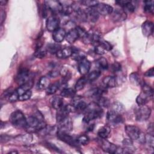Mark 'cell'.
Wrapping results in <instances>:
<instances>
[{"mask_svg": "<svg viewBox=\"0 0 154 154\" xmlns=\"http://www.w3.org/2000/svg\"><path fill=\"white\" fill-rule=\"evenodd\" d=\"M26 122V129L32 130V132L42 131L46 126V124L44 121V118L39 111H37L34 116H31L27 117Z\"/></svg>", "mask_w": 154, "mask_h": 154, "instance_id": "obj_1", "label": "cell"}, {"mask_svg": "<svg viewBox=\"0 0 154 154\" xmlns=\"http://www.w3.org/2000/svg\"><path fill=\"white\" fill-rule=\"evenodd\" d=\"M103 114L102 107L98 105L96 103H92L87 105L85 110V115L83 118V121L85 123H89L90 122L96 119Z\"/></svg>", "mask_w": 154, "mask_h": 154, "instance_id": "obj_2", "label": "cell"}, {"mask_svg": "<svg viewBox=\"0 0 154 154\" xmlns=\"http://www.w3.org/2000/svg\"><path fill=\"white\" fill-rule=\"evenodd\" d=\"M10 121L15 127L19 128H26L27 127L26 118L20 110H16L11 114Z\"/></svg>", "mask_w": 154, "mask_h": 154, "instance_id": "obj_3", "label": "cell"}, {"mask_svg": "<svg viewBox=\"0 0 154 154\" xmlns=\"http://www.w3.org/2000/svg\"><path fill=\"white\" fill-rule=\"evenodd\" d=\"M151 108L148 106L144 105L135 110V119L138 122H143L147 120L150 116Z\"/></svg>", "mask_w": 154, "mask_h": 154, "instance_id": "obj_4", "label": "cell"}, {"mask_svg": "<svg viewBox=\"0 0 154 154\" xmlns=\"http://www.w3.org/2000/svg\"><path fill=\"white\" fill-rule=\"evenodd\" d=\"M82 42L85 44H97L101 38L100 33L97 31L90 30L82 37Z\"/></svg>", "mask_w": 154, "mask_h": 154, "instance_id": "obj_5", "label": "cell"}, {"mask_svg": "<svg viewBox=\"0 0 154 154\" xmlns=\"http://www.w3.org/2000/svg\"><path fill=\"white\" fill-rule=\"evenodd\" d=\"M75 111L73 106L72 105H67L63 106L61 108L57 109L56 113V120L58 123L68 117V115L70 112Z\"/></svg>", "mask_w": 154, "mask_h": 154, "instance_id": "obj_6", "label": "cell"}, {"mask_svg": "<svg viewBox=\"0 0 154 154\" xmlns=\"http://www.w3.org/2000/svg\"><path fill=\"white\" fill-rule=\"evenodd\" d=\"M30 80L31 79L29 72V70L26 69H20L15 78V81L16 83L19 85H21Z\"/></svg>", "mask_w": 154, "mask_h": 154, "instance_id": "obj_7", "label": "cell"}, {"mask_svg": "<svg viewBox=\"0 0 154 154\" xmlns=\"http://www.w3.org/2000/svg\"><path fill=\"white\" fill-rule=\"evenodd\" d=\"M125 130L129 138L132 140H137L141 133V130L138 127L132 125H126Z\"/></svg>", "mask_w": 154, "mask_h": 154, "instance_id": "obj_8", "label": "cell"}, {"mask_svg": "<svg viewBox=\"0 0 154 154\" xmlns=\"http://www.w3.org/2000/svg\"><path fill=\"white\" fill-rule=\"evenodd\" d=\"M57 137L62 141L68 144L70 146L75 147L79 144L77 143L76 139H75L73 137L68 134L67 132H64L61 131H57Z\"/></svg>", "mask_w": 154, "mask_h": 154, "instance_id": "obj_9", "label": "cell"}, {"mask_svg": "<svg viewBox=\"0 0 154 154\" xmlns=\"http://www.w3.org/2000/svg\"><path fill=\"white\" fill-rule=\"evenodd\" d=\"M73 129V123L72 119L67 117L61 122H58V131L64 132H69L72 131Z\"/></svg>", "mask_w": 154, "mask_h": 154, "instance_id": "obj_10", "label": "cell"}, {"mask_svg": "<svg viewBox=\"0 0 154 154\" xmlns=\"http://www.w3.org/2000/svg\"><path fill=\"white\" fill-rule=\"evenodd\" d=\"M60 25V19L59 18L55 16L52 15L48 17V19L46 20V26L47 29L49 31L54 32L58 28Z\"/></svg>", "mask_w": 154, "mask_h": 154, "instance_id": "obj_11", "label": "cell"}, {"mask_svg": "<svg viewBox=\"0 0 154 154\" xmlns=\"http://www.w3.org/2000/svg\"><path fill=\"white\" fill-rule=\"evenodd\" d=\"M45 6L48 11L52 13H61L62 9V4L58 1H46Z\"/></svg>", "mask_w": 154, "mask_h": 154, "instance_id": "obj_12", "label": "cell"}, {"mask_svg": "<svg viewBox=\"0 0 154 154\" xmlns=\"http://www.w3.org/2000/svg\"><path fill=\"white\" fill-rule=\"evenodd\" d=\"M127 17V14L125 10L123 9L117 8L113 10L111 14V19L114 22H119L125 20Z\"/></svg>", "mask_w": 154, "mask_h": 154, "instance_id": "obj_13", "label": "cell"}, {"mask_svg": "<svg viewBox=\"0 0 154 154\" xmlns=\"http://www.w3.org/2000/svg\"><path fill=\"white\" fill-rule=\"evenodd\" d=\"M71 105L73 106L75 110L78 111H85L87 106V103L82 99V97L79 96L73 97Z\"/></svg>", "mask_w": 154, "mask_h": 154, "instance_id": "obj_14", "label": "cell"}, {"mask_svg": "<svg viewBox=\"0 0 154 154\" xmlns=\"http://www.w3.org/2000/svg\"><path fill=\"white\" fill-rule=\"evenodd\" d=\"M94 8H96L98 13L102 16L111 14L113 11V8L111 5L104 3L99 2Z\"/></svg>", "mask_w": 154, "mask_h": 154, "instance_id": "obj_15", "label": "cell"}, {"mask_svg": "<svg viewBox=\"0 0 154 154\" xmlns=\"http://www.w3.org/2000/svg\"><path fill=\"white\" fill-rule=\"evenodd\" d=\"M100 146L105 152L108 153H116L118 147L115 144L109 142L106 140H102L101 141Z\"/></svg>", "mask_w": 154, "mask_h": 154, "instance_id": "obj_16", "label": "cell"}, {"mask_svg": "<svg viewBox=\"0 0 154 154\" xmlns=\"http://www.w3.org/2000/svg\"><path fill=\"white\" fill-rule=\"evenodd\" d=\"M153 96V94H150L149 93L142 91L137 97L136 102L139 106L146 105L149 101L152 99Z\"/></svg>", "mask_w": 154, "mask_h": 154, "instance_id": "obj_17", "label": "cell"}, {"mask_svg": "<svg viewBox=\"0 0 154 154\" xmlns=\"http://www.w3.org/2000/svg\"><path fill=\"white\" fill-rule=\"evenodd\" d=\"M91 63L86 58H84L82 60L79 61L78 64V71L80 74L84 75L88 73L90 69Z\"/></svg>", "mask_w": 154, "mask_h": 154, "instance_id": "obj_18", "label": "cell"}, {"mask_svg": "<svg viewBox=\"0 0 154 154\" xmlns=\"http://www.w3.org/2000/svg\"><path fill=\"white\" fill-rule=\"evenodd\" d=\"M106 119L108 122L114 124L120 123L123 122V118L121 114H117L112 110L108 111L106 114Z\"/></svg>", "mask_w": 154, "mask_h": 154, "instance_id": "obj_19", "label": "cell"}, {"mask_svg": "<svg viewBox=\"0 0 154 154\" xmlns=\"http://www.w3.org/2000/svg\"><path fill=\"white\" fill-rule=\"evenodd\" d=\"M79 37L80 34L79 33V31L77 29V28H75L72 29L67 33H66L65 38L68 43L72 44L76 42Z\"/></svg>", "mask_w": 154, "mask_h": 154, "instance_id": "obj_20", "label": "cell"}, {"mask_svg": "<svg viewBox=\"0 0 154 154\" xmlns=\"http://www.w3.org/2000/svg\"><path fill=\"white\" fill-rule=\"evenodd\" d=\"M141 31L145 37H149L153 32V24L150 21H145L141 26Z\"/></svg>", "mask_w": 154, "mask_h": 154, "instance_id": "obj_21", "label": "cell"}, {"mask_svg": "<svg viewBox=\"0 0 154 154\" xmlns=\"http://www.w3.org/2000/svg\"><path fill=\"white\" fill-rule=\"evenodd\" d=\"M66 32L64 28H58L53 32L52 38L56 43H60L65 38Z\"/></svg>", "mask_w": 154, "mask_h": 154, "instance_id": "obj_22", "label": "cell"}, {"mask_svg": "<svg viewBox=\"0 0 154 154\" xmlns=\"http://www.w3.org/2000/svg\"><path fill=\"white\" fill-rule=\"evenodd\" d=\"M85 10L87 16V20H89L91 22L93 23L97 22L99 17V14L94 7L88 8Z\"/></svg>", "mask_w": 154, "mask_h": 154, "instance_id": "obj_23", "label": "cell"}, {"mask_svg": "<svg viewBox=\"0 0 154 154\" xmlns=\"http://www.w3.org/2000/svg\"><path fill=\"white\" fill-rule=\"evenodd\" d=\"M73 52V48L70 47H66L61 48L56 54L57 57L59 58L66 59L72 56Z\"/></svg>", "mask_w": 154, "mask_h": 154, "instance_id": "obj_24", "label": "cell"}, {"mask_svg": "<svg viewBox=\"0 0 154 154\" xmlns=\"http://www.w3.org/2000/svg\"><path fill=\"white\" fill-rule=\"evenodd\" d=\"M52 107L55 109H58L63 106V99L61 96H54L50 100Z\"/></svg>", "mask_w": 154, "mask_h": 154, "instance_id": "obj_25", "label": "cell"}, {"mask_svg": "<svg viewBox=\"0 0 154 154\" xmlns=\"http://www.w3.org/2000/svg\"><path fill=\"white\" fill-rule=\"evenodd\" d=\"M102 83L103 85L108 88H113L116 85V79L112 76H105L102 79Z\"/></svg>", "mask_w": 154, "mask_h": 154, "instance_id": "obj_26", "label": "cell"}, {"mask_svg": "<svg viewBox=\"0 0 154 154\" xmlns=\"http://www.w3.org/2000/svg\"><path fill=\"white\" fill-rule=\"evenodd\" d=\"M32 85H33V82H32V80L31 79L30 81H28L27 82L20 85L19 87L16 90L17 93L19 94V96H20V95L22 94L25 92H26L28 90H30V89L32 87Z\"/></svg>", "mask_w": 154, "mask_h": 154, "instance_id": "obj_27", "label": "cell"}, {"mask_svg": "<svg viewBox=\"0 0 154 154\" xmlns=\"http://www.w3.org/2000/svg\"><path fill=\"white\" fill-rule=\"evenodd\" d=\"M50 85L49 79L46 76H42L37 83V88L39 90L46 89Z\"/></svg>", "mask_w": 154, "mask_h": 154, "instance_id": "obj_28", "label": "cell"}, {"mask_svg": "<svg viewBox=\"0 0 154 154\" xmlns=\"http://www.w3.org/2000/svg\"><path fill=\"white\" fill-rule=\"evenodd\" d=\"M111 129L108 126H103L101 127L97 131L98 136L102 139H106L107 138L110 134Z\"/></svg>", "mask_w": 154, "mask_h": 154, "instance_id": "obj_29", "label": "cell"}, {"mask_svg": "<svg viewBox=\"0 0 154 154\" xmlns=\"http://www.w3.org/2000/svg\"><path fill=\"white\" fill-rule=\"evenodd\" d=\"M103 93V90L102 88L96 87V88H93L90 90L89 91H88V92L86 94L88 96L97 98L99 96H101L102 95Z\"/></svg>", "mask_w": 154, "mask_h": 154, "instance_id": "obj_30", "label": "cell"}, {"mask_svg": "<svg viewBox=\"0 0 154 154\" xmlns=\"http://www.w3.org/2000/svg\"><path fill=\"white\" fill-rule=\"evenodd\" d=\"M76 90L75 89L71 88H64L61 92V96L63 97H67V98H73L75 96Z\"/></svg>", "mask_w": 154, "mask_h": 154, "instance_id": "obj_31", "label": "cell"}, {"mask_svg": "<svg viewBox=\"0 0 154 154\" xmlns=\"http://www.w3.org/2000/svg\"><path fill=\"white\" fill-rule=\"evenodd\" d=\"M125 108L124 107V105L122 103L119 102H115L112 104L111 110L117 114H121L125 111Z\"/></svg>", "mask_w": 154, "mask_h": 154, "instance_id": "obj_32", "label": "cell"}, {"mask_svg": "<svg viewBox=\"0 0 154 154\" xmlns=\"http://www.w3.org/2000/svg\"><path fill=\"white\" fill-rule=\"evenodd\" d=\"M46 49L51 54H54L61 49V45L59 43H49Z\"/></svg>", "mask_w": 154, "mask_h": 154, "instance_id": "obj_33", "label": "cell"}, {"mask_svg": "<svg viewBox=\"0 0 154 154\" xmlns=\"http://www.w3.org/2000/svg\"><path fill=\"white\" fill-rule=\"evenodd\" d=\"M87 78L81 77L76 82L75 85V90L76 91H79L82 90L87 82Z\"/></svg>", "mask_w": 154, "mask_h": 154, "instance_id": "obj_34", "label": "cell"}, {"mask_svg": "<svg viewBox=\"0 0 154 154\" xmlns=\"http://www.w3.org/2000/svg\"><path fill=\"white\" fill-rule=\"evenodd\" d=\"M59 87H60V83L58 81L50 84L49 87L46 89V94L48 95L54 94L59 88Z\"/></svg>", "mask_w": 154, "mask_h": 154, "instance_id": "obj_35", "label": "cell"}, {"mask_svg": "<svg viewBox=\"0 0 154 154\" xmlns=\"http://www.w3.org/2000/svg\"><path fill=\"white\" fill-rule=\"evenodd\" d=\"M96 65L97 67L102 69V70H105L107 69L108 67V63L106 58L104 57H100L96 61Z\"/></svg>", "mask_w": 154, "mask_h": 154, "instance_id": "obj_36", "label": "cell"}, {"mask_svg": "<svg viewBox=\"0 0 154 154\" xmlns=\"http://www.w3.org/2000/svg\"><path fill=\"white\" fill-rule=\"evenodd\" d=\"M144 11L147 13L153 14V1H145L144 2Z\"/></svg>", "mask_w": 154, "mask_h": 154, "instance_id": "obj_37", "label": "cell"}, {"mask_svg": "<svg viewBox=\"0 0 154 154\" xmlns=\"http://www.w3.org/2000/svg\"><path fill=\"white\" fill-rule=\"evenodd\" d=\"M72 57L73 59L76 60V61H81L84 58H85V55L84 52H81L77 49H73V52L72 55Z\"/></svg>", "mask_w": 154, "mask_h": 154, "instance_id": "obj_38", "label": "cell"}, {"mask_svg": "<svg viewBox=\"0 0 154 154\" xmlns=\"http://www.w3.org/2000/svg\"><path fill=\"white\" fill-rule=\"evenodd\" d=\"M47 50L45 48H38L36 49V51L34 52V57H36L37 58L42 59L44 57H46V54H47Z\"/></svg>", "mask_w": 154, "mask_h": 154, "instance_id": "obj_39", "label": "cell"}, {"mask_svg": "<svg viewBox=\"0 0 154 154\" xmlns=\"http://www.w3.org/2000/svg\"><path fill=\"white\" fill-rule=\"evenodd\" d=\"M97 102H96L98 105H99L100 107H108L109 105V100L107 98L102 97V96H99L96 98Z\"/></svg>", "mask_w": 154, "mask_h": 154, "instance_id": "obj_40", "label": "cell"}, {"mask_svg": "<svg viewBox=\"0 0 154 154\" xmlns=\"http://www.w3.org/2000/svg\"><path fill=\"white\" fill-rule=\"evenodd\" d=\"M129 80L132 84L136 85L141 84L139 75L137 72H133L129 75Z\"/></svg>", "mask_w": 154, "mask_h": 154, "instance_id": "obj_41", "label": "cell"}, {"mask_svg": "<svg viewBox=\"0 0 154 154\" xmlns=\"http://www.w3.org/2000/svg\"><path fill=\"white\" fill-rule=\"evenodd\" d=\"M76 141H77V143L79 145L85 146V145H87L88 144L90 139H89V138L87 135H81L76 138Z\"/></svg>", "mask_w": 154, "mask_h": 154, "instance_id": "obj_42", "label": "cell"}, {"mask_svg": "<svg viewBox=\"0 0 154 154\" xmlns=\"http://www.w3.org/2000/svg\"><path fill=\"white\" fill-rule=\"evenodd\" d=\"M100 75V72L99 70H93L88 74L87 78V79L88 81L92 82L97 79Z\"/></svg>", "mask_w": 154, "mask_h": 154, "instance_id": "obj_43", "label": "cell"}, {"mask_svg": "<svg viewBox=\"0 0 154 154\" xmlns=\"http://www.w3.org/2000/svg\"><path fill=\"white\" fill-rule=\"evenodd\" d=\"M81 4L88 7V8L95 7L99 3L97 1H93V0H83L79 2Z\"/></svg>", "mask_w": 154, "mask_h": 154, "instance_id": "obj_44", "label": "cell"}, {"mask_svg": "<svg viewBox=\"0 0 154 154\" xmlns=\"http://www.w3.org/2000/svg\"><path fill=\"white\" fill-rule=\"evenodd\" d=\"M147 145L153 149V146H154V138H153V135H150L147 134V135H145V142Z\"/></svg>", "mask_w": 154, "mask_h": 154, "instance_id": "obj_45", "label": "cell"}, {"mask_svg": "<svg viewBox=\"0 0 154 154\" xmlns=\"http://www.w3.org/2000/svg\"><path fill=\"white\" fill-rule=\"evenodd\" d=\"M97 44H99L100 46H101V47L105 51H111L112 48V46L111 45V43H109L108 42L105 41V40H102V39H101Z\"/></svg>", "mask_w": 154, "mask_h": 154, "instance_id": "obj_46", "label": "cell"}, {"mask_svg": "<svg viewBox=\"0 0 154 154\" xmlns=\"http://www.w3.org/2000/svg\"><path fill=\"white\" fill-rule=\"evenodd\" d=\"M17 140H18L20 142H22L23 143H28L31 141L32 137L30 134H26L19 136L17 137Z\"/></svg>", "mask_w": 154, "mask_h": 154, "instance_id": "obj_47", "label": "cell"}, {"mask_svg": "<svg viewBox=\"0 0 154 154\" xmlns=\"http://www.w3.org/2000/svg\"><path fill=\"white\" fill-rule=\"evenodd\" d=\"M8 97V100L10 102H16L17 100H19V94L17 93V90H14L11 94Z\"/></svg>", "mask_w": 154, "mask_h": 154, "instance_id": "obj_48", "label": "cell"}, {"mask_svg": "<svg viewBox=\"0 0 154 154\" xmlns=\"http://www.w3.org/2000/svg\"><path fill=\"white\" fill-rule=\"evenodd\" d=\"M32 96V92L31 90H28L26 92H25L24 93H23L22 94L20 95L19 98V100L20 101H25L27 100L28 99H29L31 98Z\"/></svg>", "mask_w": 154, "mask_h": 154, "instance_id": "obj_49", "label": "cell"}, {"mask_svg": "<svg viewBox=\"0 0 154 154\" xmlns=\"http://www.w3.org/2000/svg\"><path fill=\"white\" fill-rule=\"evenodd\" d=\"M123 9H125L124 10H126L129 12H134L135 11V7L134 6V5L132 4V1H128V2H127V4L125 5V7L123 8Z\"/></svg>", "mask_w": 154, "mask_h": 154, "instance_id": "obj_50", "label": "cell"}, {"mask_svg": "<svg viewBox=\"0 0 154 154\" xmlns=\"http://www.w3.org/2000/svg\"><path fill=\"white\" fill-rule=\"evenodd\" d=\"M94 52L97 54L102 55L105 53V50L99 44H96L94 46Z\"/></svg>", "mask_w": 154, "mask_h": 154, "instance_id": "obj_51", "label": "cell"}, {"mask_svg": "<svg viewBox=\"0 0 154 154\" xmlns=\"http://www.w3.org/2000/svg\"><path fill=\"white\" fill-rule=\"evenodd\" d=\"M111 70L114 72H119L121 70V64L117 62L114 63L111 65Z\"/></svg>", "mask_w": 154, "mask_h": 154, "instance_id": "obj_52", "label": "cell"}, {"mask_svg": "<svg viewBox=\"0 0 154 154\" xmlns=\"http://www.w3.org/2000/svg\"><path fill=\"white\" fill-rule=\"evenodd\" d=\"M144 76L147 77H153L154 75V69L153 67H152L147 70L145 73H144Z\"/></svg>", "mask_w": 154, "mask_h": 154, "instance_id": "obj_53", "label": "cell"}, {"mask_svg": "<svg viewBox=\"0 0 154 154\" xmlns=\"http://www.w3.org/2000/svg\"><path fill=\"white\" fill-rule=\"evenodd\" d=\"M60 73V72L58 71V70H54L51 72H49V76L51 78H55L56 76H57Z\"/></svg>", "mask_w": 154, "mask_h": 154, "instance_id": "obj_54", "label": "cell"}, {"mask_svg": "<svg viewBox=\"0 0 154 154\" xmlns=\"http://www.w3.org/2000/svg\"><path fill=\"white\" fill-rule=\"evenodd\" d=\"M153 130H154V128H153V123H150L149 125L148 128H147L148 134L153 135Z\"/></svg>", "mask_w": 154, "mask_h": 154, "instance_id": "obj_55", "label": "cell"}, {"mask_svg": "<svg viewBox=\"0 0 154 154\" xmlns=\"http://www.w3.org/2000/svg\"><path fill=\"white\" fill-rule=\"evenodd\" d=\"M10 137L7 135H1V142L3 143V142H7L8 141L10 140Z\"/></svg>", "mask_w": 154, "mask_h": 154, "instance_id": "obj_56", "label": "cell"}, {"mask_svg": "<svg viewBox=\"0 0 154 154\" xmlns=\"http://www.w3.org/2000/svg\"><path fill=\"white\" fill-rule=\"evenodd\" d=\"M1 23H3V22L5 20V13L4 11H1Z\"/></svg>", "mask_w": 154, "mask_h": 154, "instance_id": "obj_57", "label": "cell"}, {"mask_svg": "<svg viewBox=\"0 0 154 154\" xmlns=\"http://www.w3.org/2000/svg\"><path fill=\"white\" fill-rule=\"evenodd\" d=\"M0 3H1V5H5L7 3V1H0Z\"/></svg>", "mask_w": 154, "mask_h": 154, "instance_id": "obj_58", "label": "cell"}, {"mask_svg": "<svg viewBox=\"0 0 154 154\" xmlns=\"http://www.w3.org/2000/svg\"><path fill=\"white\" fill-rule=\"evenodd\" d=\"M10 153H17V152H16V151H12V152H10Z\"/></svg>", "mask_w": 154, "mask_h": 154, "instance_id": "obj_59", "label": "cell"}]
</instances>
